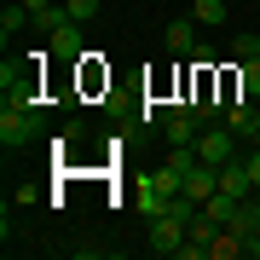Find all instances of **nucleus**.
Returning a JSON list of instances; mask_svg holds the SVG:
<instances>
[{"label":"nucleus","instance_id":"1","mask_svg":"<svg viewBox=\"0 0 260 260\" xmlns=\"http://www.w3.org/2000/svg\"><path fill=\"white\" fill-rule=\"evenodd\" d=\"M0 93L6 104H29V110H41V70L35 64H0Z\"/></svg>","mask_w":260,"mask_h":260},{"label":"nucleus","instance_id":"2","mask_svg":"<svg viewBox=\"0 0 260 260\" xmlns=\"http://www.w3.org/2000/svg\"><path fill=\"white\" fill-rule=\"evenodd\" d=\"M41 139V110H29V104H6L0 110V145L6 150H23Z\"/></svg>","mask_w":260,"mask_h":260},{"label":"nucleus","instance_id":"3","mask_svg":"<svg viewBox=\"0 0 260 260\" xmlns=\"http://www.w3.org/2000/svg\"><path fill=\"white\" fill-rule=\"evenodd\" d=\"M237 145H243V139H237L232 127H225V121H220V127H203V133H197V156H203L208 168H225L232 156H243Z\"/></svg>","mask_w":260,"mask_h":260},{"label":"nucleus","instance_id":"4","mask_svg":"<svg viewBox=\"0 0 260 260\" xmlns=\"http://www.w3.org/2000/svg\"><path fill=\"white\" fill-rule=\"evenodd\" d=\"M47 52L58 58V64H81V58H87V35H81V23L64 18V23L47 35Z\"/></svg>","mask_w":260,"mask_h":260},{"label":"nucleus","instance_id":"5","mask_svg":"<svg viewBox=\"0 0 260 260\" xmlns=\"http://www.w3.org/2000/svg\"><path fill=\"white\" fill-rule=\"evenodd\" d=\"M225 127H232L237 139H254V133H260V99L237 93L232 104H225Z\"/></svg>","mask_w":260,"mask_h":260},{"label":"nucleus","instance_id":"6","mask_svg":"<svg viewBox=\"0 0 260 260\" xmlns=\"http://www.w3.org/2000/svg\"><path fill=\"white\" fill-rule=\"evenodd\" d=\"M179 249H185V220H174V214L150 220V254H179Z\"/></svg>","mask_w":260,"mask_h":260},{"label":"nucleus","instance_id":"7","mask_svg":"<svg viewBox=\"0 0 260 260\" xmlns=\"http://www.w3.org/2000/svg\"><path fill=\"white\" fill-rule=\"evenodd\" d=\"M179 191H185L191 203H208V197L220 191V168H208V162H197L191 174H185V185H179Z\"/></svg>","mask_w":260,"mask_h":260},{"label":"nucleus","instance_id":"8","mask_svg":"<svg viewBox=\"0 0 260 260\" xmlns=\"http://www.w3.org/2000/svg\"><path fill=\"white\" fill-rule=\"evenodd\" d=\"M162 47L174 52V58H191V52H197V23H191V18H174V23L162 29Z\"/></svg>","mask_w":260,"mask_h":260},{"label":"nucleus","instance_id":"9","mask_svg":"<svg viewBox=\"0 0 260 260\" xmlns=\"http://www.w3.org/2000/svg\"><path fill=\"white\" fill-rule=\"evenodd\" d=\"M220 191H225V197H249V191H254V179H249V162H243V156H232V162L220 168Z\"/></svg>","mask_w":260,"mask_h":260},{"label":"nucleus","instance_id":"10","mask_svg":"<svg viewBox=\"0 0 260 260\" xmlns=\"http://www.w3.org/2000/svg\"><path fill=\"white\" fill-rule=\"evenodd\" d=\"M168 203H174V197H162L150 179H139V191H133V208H139L145 220H162V214H168Z\"/></svg>","mask_w":260,"mask_h":260},{"label":"nucleus","instance_id":"11","mask_svg":"<svg viewBox=\"0 0 260 260\" xmlns=\"http://www.w3.org/2000/svg\"><path fill=\"white\" fill-rule=\"evenodd\" d=\"M145 179H150V185H156L162 197H179V185H185V174H179V168H168V162H162V168H150Z\"/></svg>","mask_w":260,"mask_h":260},{"label":"nucleus","instance_id":"12","mask_svg":"<svg viewBox=\"0 0 260 260\" xmlns=\"http://www.w3.org/2000/svg\"><path fill=\"white\" fill-rule=\"evenodd\" d=\"M23 23H35V18H29V6H23V0H18V6H6V12H0V41H12V35L23 29Z\"/></svg>","mask_w":260,"mask_h":260},{"label":"nucleus","instance_id":"13","mask_svg":"<svg viewBox=\"0 0 260 260\" xmlns=\"http://www.w3.org/2000/svg\"><path fill=\"white\" fill-rule=\"evenodd\" d=\"M237 203H243V197H225V191H214L208 203H203V214H208L214 225H225V220H232V208H237Z\"/></svg>","mask_w":260,"mask_h":260},{"label":"nucleus","instance_id":"14","mask_svg":"<svg viewBox=\"0 0 260 260\" xmlns=\"http://www.w3.org/2000/svg\"><path fill=\"white\" fill-rule=\"evenodd\" d=\"M237 254H243V237H237V232H225V225H220V237H214L208 260H237Z\"/></svg>","mask_w":260,"mask_h":260},{"label":"nucleus","instance_id":"15","mask_svg":"<svg viewBox=\"0 0 260 260\" xmlns=\"http://www.w3.org/2000/svg\"><path fill=\"white\" fill-rule=\"evenodd\" d=\"M237 93L260 99V58H249V64H237Z\"/></svg>","mask_w":260,"mask_h":260},{"label":"nucleus","instance_id":"16","mask_svg":"<svg viewBox=\"0 0 260 260\" xmlns=\"http://www.w3.org/2000/svg\"><path fill=\"white\" fill-rule=\"evenodd\" d=\"M225 0H197V23H225Z\"/></svg>","mask_w":260,"mask_h":260},{"label":"nucleus","instance_id":"17","mask_svg":"<svg viewBox=\"0 0 260 260\" xmlns=\"http://www.w3.org/2000/svg\"><path fill=\"white\" fill-rule=\"evenodd\" d=\"M64 12H70L75 23H93L99 18V0H64Z\"/></svg>","mask_w":260,"mask_h":260},{"label":"nucleus","instance_id":"18","mask_svg":"<svg viewBox=\"0 0 260 260\" xmlns=\"http://www.w3.org/2000/svg\"><path fill=\"white\" fill-rule=\"evenodd\" d=\"M237 64H249V58H260V35H249V29H243V35H237Z\"/></svg>","mask_w":260,"mask_h":260},{"label":"nucleus","instance_id":"19","mask_svg":"<svg viewBox=\"0 0 260 260\" xmlns=\"http://www.w3.org/2000/svg\"><path fill=\"white\" fill-rule=\"evenodd\" d=\"M81 139H87L81 121H64V133H58V150H70V145H81Z\"/></svg>","mask_w":260,"mask_h":260},{"label":"nucleus","instance_id":"20","mask_svg":"<svg viewBox=\"0 0 260 260\" xmlns=\"http://www.w3.org/2000/svg\"><path fill=\"white\" fill-rule=\"evenodd\" d=\"M191 64H197V70H214V64H220V52H214V47H203V41H197V52H191Z\"/></svg>","mask_w":260,"mask_h":260},{"label":"nucleus","instance_id":"21","mask_svg":"<svg viewBox=\"0 0 260 260\" xmlns=\"http://www.w3.org/2000/svg\"><path fill=\"white\" fill-rule=\"evenodd\" d=\"M243 162H249V179H254V191H260V145L243 150Z\"/></svg>","mask_w":260,"mask_h":260},{"label":"nucleus","instance_id":"22","mask_svg":"<svg viewBox=\"0 0 260 260\" xmlns=\"http://www.w3.org/2000/svg\"><path fill=\"white\" fill-rule=\"evenodd\" d=\"M243 254H249V260H260V232H254V237H243Z\"/></svg>","mask_w":260,"mask_h":260},{"label":"nucleus","instance_id":"23","mask_svg":"<svg viewBox=\"0 0 260 260\" xmlns=\"http://www.w3.org/2000/svg\"><path fill=\"white\" fill-rule=\"evenodd\" d=\"M23 6H29V12H47V6H58V0H23Z\"/></svg>","mask_w":260,"mask_h":260},{"label":"nucleus","instance_id":"24","mask_svg":"<svg viewBox=\"0 0 260 260\" xmlns=\"http://www.w3.org/2000/svg\"><path fill=\"white\" fill-rule=\"evenodd\" d=\"M249 145H260V133H254V139H249Z\"/></svg>","mask_w":260,"mask_h":260}]
</instances>
